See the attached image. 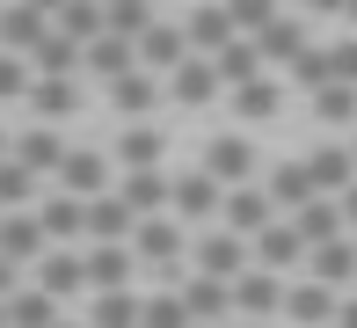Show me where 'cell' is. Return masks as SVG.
<instances>
[{
    "label": "cell",
    "mask_w": 357,
    "mask_h": 328,
    "mask_svg": "<svg viewBox=\"0 0 357 328\" xmlns=\"http://www.w3.org/2000/svg\"><path fill=\"white\" fill-rule=\"evenodd\" d=\"M278 219H284V211L270 204V190H263V183H248V190H226V211H219V226H226V234H241L248 248H255V241H263Z\"/></svg>",
    "instance_id": "3"
},
{
    "label": "cell",
    "mask_w": 357,
    "mask_h": 328,
    "mask_svg": "<svg viewBox=\"0 0 357 328\" xmlns=\"http://www.w3.org/2000/svg\"><path fill=\"white\" fill-rule=\"evenodd\" d=\"M219 95H226V80H219L212 59H190L183 73H168V103H183V110H204V103H219Z\"/></svg>",
    "instance_id": "17"
},
{
    "label": "cell",
    "mask_w": 357,
    "mask_h": 328,
    "mask_svg": "<svg viewBox=\"0 0 357 328\" xmlns=\"http://www.w3.org/2000/svg\"><path fill=\"white\" fill-rule=\"evenodd\" d=\"M29 204H37V175L0 161V211H29Z\"/></svg>",
    "instance_id": "36"
},
{
    "label": "cell",
    "mask_w": 357,
    "mask_h": 328,
    "mask_svg": "<svg viewBox=\"0 0 357 328\" xmlns=\"http://www.w3.org/2000/svg\"><path fill=\"white\" fill-rule=\"evenodd\" d=\"M160 95H168V80H153V73H146V66H139V73H124L117 88H109V103H117V110H124V117H132V124H146V110H153Z\"/></svg>",
    "instance_id": "28"
},
{
    "label": "cell",
    "mask_w": 357,
    "mask_h": 328,
    "mask_svg": "<svg viewBox=\"0 0 357 328\" xmlns=\"http://www.w3.org/2000/svg\"><path fill=\"white\" fill-rule=\"evenodd\" d=\"M291 226H299L306 255H314V248H328V241H343V234H350V219H343V204H335V197H314V204H306V211H299Z\"/></svg>",
    "instance_id": "24"
},
{
    "label": "cell",
    "mask_w": 357,
    "mask_h": 328,
    "mask_svg": "<svg viewBox=\"0 0 357 328\" xmlns=\"http://www.w3.org/2000/svg\"><path fill=\"white\" fill-rule=\"evenodd\" d=\"M29 88H37V73H29V59L0 52V103H29Z\"/></svg>",
    "instance_id": "39"
},
{
    "label": "cell",
    "mask_w": 357,
    "mask_h": 328,
    "mask_svg": "<svg viewBox=\"0 0 357 328\" xmlns=\"http://www.w3.org/2000/svg\"><path fill=\"white\" fill-rule=\"evenodd\" d=\"M350 154H357V131H350Z\"/></svg>",
    "instance_id": "46"
},
{
    "label": "cell",
    "mask_w": 357,
    "mask_h": 328,
    "mask_svg": "<svg viewBox=\"0 0 357 328\" xmlns=\"http://www.w3.org/2000/svg\"><path fill=\"white\" fill-rule=\"evenodd\" d=\"M306 175H314L321 197H335V204H343L350 183H357V154H350V139H321L314 154H306Z\"/></svg>",
    "instance_id": "4"
},
{
    "label": "cell",
    "mask_w": 357,
    "mask_h": 328,
    "mask_svg": "<svg viewBox=\"0 0 357 328\" xmlns=\"http://www.w3.org/2000/svg\"><path fill=\"white\" fill-rule=\"evenodd\" d=\"M335 328H357V292H350V299H343V321H335Z\"/></svg>",
    "instance_id": "43"
},
{
    "label": "cell",
    "mask_w": 357,
    "mask_h": 328,
    "mask_svg": "<svg viewBox=\"0 0 357 328\" xmlns=\"http://www.w3.org/2000/svg\"><path fill=\"white\" fill-rule=\"evenodd\" d=\"M190 59H197V52H190V37H183V22H153V29H146V37H139V66H146V73H153V80H168V73H183Z\"/></svg>",
    "instance_id": "6"
},
{
    "label": "cell",
    "mask_w": 357,
    "mask_h": 328,
    "mask_svg": "<svg viewBox=\"0 0 357 328\" xmlns=\"http://www.w3.org/2000/svg\"><path fill=\"white\" fill-rule=\"evenodd\" d=\"M37 226H44V241H52V248H66V241L88 234V204L59 190V197H44V204H37Z\"/></svg>",
    "instance_id": "21"
},
{
    "label": "cell",
    "mask_w": 357,
    "mask_h": 328,
    "mask_svg": "<svg viewBox=\"0 0 357 328\" xmlns=\"http://www.w3.org/2000/svg\"><path fill=\"white\" fill-rule=\"evenodd\" d=\"M0 255H8L15 270H37V262L52 255V241H44L37 211H8V219H0Z\"/></svg>",
    "instance_id": "11"
},
{
    "label": "cell",
    "mask_w": 357,
    "mask_h": 328,
    "mask_svg": "<svg viewBox=\"0 0 357 328\" xmlns=\"http://www.w3.org/2000/svg\"><path fill=\"white\" fill-rule=\"evenodd\" d=\"M124 204L139 211V219H168L175 211V175H160V168H139V175H124Z\"/></svg>",
    "instance_id": "15"
},
{
    "label": "cell",
    "mask_w": 357,
    "mask_h": 328,
    "mask_svg": "<svg viewBox=\"0 0 357 328\" xmlns=\"http://www.w3.org/2000/svg\"><path fill=\"white\" fill-rule=\"evenodd\" d=\"M139 255L132 248H88V292H132Z\"/></svg>",
    "instance_id": "26"
},
{
    "label": "cell",
    "mask_w": 357,
    "mask_h": 328,
    "mask_svg": "<svg viewBox=\"0 0 357 328\" xmlns=\"http://www.w3.org/2000/svg\"><path fill=\"white\" fill-rule=\"evenodd\" d=\"M190 262H197V277H219V285H241V277L255 270V248L241 234H226V226H204L197 248H190Z\"/></svg>",
    "instance_id": "1"
},
{
    "label": "cell",
    "mask_w": 357,
    "mask_h": 328,
    "mask_svg": "<svg viewBox=\"0 0 357 328\" xmlns=\"http://www.w3.org/2000/svg\"><path fill=\"white\" fill-rule=\"evenodd\" d=\"M328 73L335 88H357V37H328Z\"/></svg>",
    "instance_id": "40"
},
{
    "label": "cell",
    "mask_w": 357,
    "mask_h": 328,
    "mask_svg": "<svg viewBox=\"0 0 357 328\" xmlns=\"http://www.w3.org/2000/svg\"><path fill=\"white\" fill-rule=\"evenodd\" d=\"M255 270H270V277L306 270V241H299V226H291V219H278L263 241H255Z\"/></svg>",
    "instance_id": "18"
},
{
    "label": "cell",
    "mask_w": 357,
    "mask_h": 328,
    "mask_svg": "<svg viewBox=\"0 0 357 328\" xmlns=\"http://www.w3.org/2000/svg\"><path fill=\"white\" fill-rule=\"evenodd\" d=\"M124 73H139V44H124V37H102V44H88V80L117 88Z\"/></svg>",
    "instance_id": "25"
},
{
    "label": "cell",
    "mask_w": 357,
    "mask_h": 328,
    "mask_svg": "<svg viewBox=\"0 0 357 328\" xmlns=\"http://www.w3.org/2000/svg\"><path fill=\"white\" fill-rule=\"evenodd\" d=\"M291 88H306V95L335 88V73H328V44H306V52H299V66H291Z\"/></svg>",
    "instance_id": "35"
},
{
    "label": "cell",
    "mask_w": 357,
    "mask_h": 328,
    "mask_svg": "<svg viewBox=\"0 0 357 328\" xmlns=\"http://www.w3.org/2000/svg\"><path fill=\"white\" fill-rule=\"evenodd\" d=\"M8 328H59V299L52 292H37V285H22L8 299Z\"/></svg>",
    "instance_id": "33"
},
{
    "label": "cell",
    "mask_w": 357,
    "mask_h": 328,
    "mask_svg": "<svg viewBox=\"0 0 357 328\" xmlns=\"http://www.w3.org/2000/svg\"><path fill=\"white\" fill-rule=\"evenodd\" d=\"M59 190L80 197V204L109 197V154H95V146H73V154H66V168H59Z\"/></svg>",
    "instance_id": "7"
},
{
    "label": "cell",
    "mask_w": 357,
    "mask_h": 328,
    "mask_svg": "<svg viewBox=\"0 0 357 328\" xmlns=\"http://www.w3.org/2000/svg\"><path fill=\"white\" fill-rule=\"evenodd\" d=\"M59 328H73V321H59Z\"/></svg>",
    "instance_id": "47"
},
{
    "label": "cell",
    "mask_w": 357,
    "mask_h": 328,
    "mask_svg": "<svg viewBox=\"0 0 357 328\" xmlns=\"http://www.w3.org/2000/svg\"><path fill=\"white\" fill-rule=\"evenodd\" d=\"M8 154H15V139H8V131H0V161H8Z\"/></svg>",
    "instance_id": "44"
},
{
    "label": "cell",
    "mask_w": 357,
    "mask_h": 328,
    "mask_svg": "<svg viewBox=\"0 0 357 328\" xmlns=\"http://www.w3.org/2000/svg\"><path fill=\"white\" fill-rule=\"evenodd\" d=\"M160 154H168L160 124H124V139H117V161H124V175H139V168H160Z\"/></svg>",
    "instance_id": "29"
},
{
    "label": "cell",
    "mask_w": 357,
    "mask_h": 328,
    "mask_svg": "<svg viewBox=\"0 0 357 328\" xmlns=\"http://www.w3.org/2000/svg\"><path fill=\"white\" fill-rule=\"evenodd\" d=\"M314 117L328 131H357V88H321L314 95Z\"/></svg>",
    "instance_id": "34"
},
{
    "label": "cell",
    "mask_w": 357,
    "mask_h": 328,
    "mask_svg": "<svg viewBox=\"0 0 357 328\" xmlns=\"http://www.w3.org/2000/svg\"><path fill=\"white\" fill-rule=\"evenodd\" d=\"M15 292H22V285H15V262H8V255H0V306H8V299H15Z\"/></svg>",
    "instance_id": "41"
},
{
    "label": "cell",
    "mask_w": 357,
    "mask_h": 328,
    "mask_svg": "<svg viewBox=\"0 0 357 328\" xmlns=\"http://www.w3.org/2000/svg\"><path fill=\"white\" fill-rule=\"evenodd\" d=\"M263 190H270V204H278L284 219H299V211H306V204H314V197H321V190H314V175H306V161H299V154H291V161H278V168H270V183H263Z\"/></svg>",
    "instance_id": "14"
},
{
    "label": "cell",
    "mask_w": 357,
    "mask_h": 328,
    "mask_svg": "<svg viewBox=\"0 0 357 328\" xmlns=\"http://www.w3.org/2000/svg\"><path fill=\"white\" fill-rule=\"evenodd\" d=\"M0 328H8V306H0Z\"/></svg>",
    "instance_id": "45"
},
{
    "label": "cell",
    "mask_w": 357,
    "mask_h": 328,
    "mask_svg": "<svg viewBox=\"0 0 357 328\" xmlns=\"http://www.w3.org/2000/svg\"><path fill=\"white\" fill-rule=\"evenodd\" d=\"M248 44L263 52V66H284V73H291V66H299V52H306L314 37H306V22H299V15H278V22H270L263 37H248Z\"/></svg>",
    "instance_id": "20"
},
{
    "label": "cell",
    "mask_w": 357,
    "mask_h": 328,
    "mask_svg": "<svg viewBox=\"0 0 357 328\" xmlns=\"http://www.w3.org/2000/svg\"><path fill=\"white\" fill-rule=\"evenodd\" d=\"M306 277H321L328 292H343V299H350V285H357V234L328 241V248H314V255H306Z\"/></svg>",
    "instance_id": "16"
},
{
    "label": "cell",
    "mask_w": 357,
    "mask_h": 328,
    "mask_svg": "<svg viewBox=\"0 0 357 328\" xmlns=\"http://www.w3.org/2000/svg\"><path fill=\"white\" fill-rule=\"evenodd\" d=\"M212 66H219V80H226V95H241V88H255V80L270 73V66H263V52H255L248 37H241V44H226V52H219Z\"/></svg>",
    "instance_id": "27"
},
{
    "label": "cell",
    "mask_w": 357,
    "mask_h": 328,
    "mask_svg": "<svg viewBox=\"0 0 357 328\" xmlns=\"http://www.w3.org/2000/svg\"><path fill=\"white\" fill-rule=\"evenodd\" d=\"M37 292H52V299H73V292H88V255L52 248V255L37 262Z\"/></svg>",
    "instance_id": "23"
},
{
    "label": "cell",
    "mask_w": 357,
    "mask_h": 328,
    "mask_svg": "<svg viewBox=\"0 0 357 328\" xmlns=\"http://www.w3.org/2000/svg\"><path fill=\"white\" fill-rule=\"evenodd\" d=\"M219 211H226V190H219L204 168L175 175V219H219Z\"/></svg>",
    "instance_id": "22"
},
{
    "label": "cell",
    "mask_w": 357,
    "mask_h": 328,
    "mask_svg": "<svg viewBox=\"0 0 357 328\" xmlns=\"http://www.w3.org/2000/svg\"><path fill=\"white\" fill-rule=\"evenodd\" d=\"M29 110H37V124L59 131V117L80 110V80H37V88H29Z\"/></svg>",
    "instance_id": "30"
},
{
    "label": "cell",
    "mask_w": 357,
    "mask_h": 328,
    "mask_svg": "<svg viewBox=\"0 0 357 328\" xmlns=\"http://www.w3.org/2000/svg\"><path fill=\"white\" fill-rule=\"evenodd\" d=\"M153 22H160V15H153V8H139V0H117V8H109V37H124V44H139Z\"/></svg>",
    "instance_id": "37"
},
{
    "label": "cell",
    "mask_w": 357,
    "mask_h": 328,
    "mask_svg": "<svg viewBox=\"0 0 357 328\" xmlns=\"http://www.w3.org/2000/svg\"><path fill=\"white\" fill-rule=\"evenodd\" d=\"M183 306H190V321H197V328H226V314H234V285H219V277H197V270H190Z\"/></svg>",
    "instance_id": "19"
},
{
    "label": "cell",
    "mask_w": 357,
    "mask_h": 328,
    "mask_svg": "<svg viewBox=\"0 0 357 328\" xmlns=\"http://www.w3.org/2000/svg\"><path fill=\"white\" fill-rule=\"evenodd\" d=\"M139 328H197V321H190L183 292H153V299H146V321H139Z\"/></svg>",
    "instance_id": "38"
},
{
    "label": "cell",
    "mask_w": 357,
    "mask_h": 328,
    "mask_svg": "<svg viewBox=\"0 0 357 328\" xmlns=\"http://www.w3.org/2000/svg\"><path fill=\"white\" fill-rule=\"evenodd\" d=\"M284 321H299V328H335V321H343V292H328L321 277H299V285L284 292Z\"/></svg>",
    "instance_id": "5"
},
{
    "label": "cell",
    "mask_w": 357,
    "mask_h": 328,
    "mask_svg": "<svg viewBox=\"0 0 357 328\" xmlns=\"http://www.w3.org/2000/svg\"><path fill=\"white\" fill-rule=\"evenodd\" d=\"M226 103H234V117L241 124H270V117H278V110H284V88H278V80H255V88H241V95H226Z\"/></svg>",
    "instance_id": "32"
},
{
    "label": "cell",
    "mask_w": 357,
    "mask_h": 328,
    "mask_svg": "<svg viewBox=\"0 0 357 328\" xmlns=\"http://www.w3.org/2000/svg\"><path fill=\"white\" fill-rule=\"evenodd\" d=\"M284 277H270V270H248V277H241V285H234V314L241 321H270V314H284Z\"/></svg>",
    "instance_id": "13"
},
{
    "label": "cell",
    "mask_w": 357,
    "mask_h": 328,
    "mask_svg": "<svg viewBox=\"0 0 357 328\" xmlns=\"http://www.w3.org/2000/svg\"><path fill=\"white\" fill-rule=\"evenodd\" d=\"M139 321H146L139 292H95V306H88V328H139Z\"/></svg>",
    "instance_id": "31"
},
{
    "label": "cell",
    "mask_w": 357,
    "mask_h": 328,
    "mask_svg": "<svg viewBox=\"0 0 357 328\" xmlns=\"http://www.w3.org/2000/svg\"><path fill=\"white\" fill-rule=\"evenodd\" d=\"M343 219H350V234H357V183H350V197H343Z\"/></svg>",
    "instance_id": "42"
},
{
    "label": "cell",
    "mask_w": 357,
    "mask_h": 328,
    "mask_svg": "<svg viewBox=\"0 0 357 328\" xmlns=\"http://www.w3.org/2000/svg\"><path fill=\"white\" fill-rule=\"evenodd\" d=\"M44 37H52V8H0V52L37 59Z\"/></svg>",
    "instance_id": "10"
},
{
    "label": "cell",
    "mask_w": 357,
    "mask_h": 328,
    "mask_svg": "<svg viewBox=\"0 0 357 328\" xmlns=\"http://www.w3.org/2000/svg\"><path fill=\"white\" fill-rule=\"evenodd\" d=\"M183 37H190V52H197V59H219L226 44H241L234 8H190V15H183Z\"/></svg>",
    "instance_id": "12"
},
{
    "label": "cell",
    "mask_w": 357,
    "mask_h": 328,
    "mask_svg": "<svg viewBox=\"0 0 357 328\" xmlns=\"http://www.w3.org/2000/svg\"><path fill=\"white\" fill-rule=\"evenodd\" d=\"M0 219H8V211H0Z\"/></svg>",
    "instance_id": "48"
},
{
    "label": "cell",
    "mask_w": 357,
    "mask_h": 328,
    "mask_svg": "<svg viewBox=\"0 0 357 328\" xmlns=\"http://www.w3.org/2000/svg\"><path fill=\"white\" fill-rule=\"evenodd\" d=\"M132 234H139V211L124 204L117 190L88 204V241H95V248H132Z\"/></svg>",
    "instance_id": "9"
},
{
    "label": "cell",
    "mask_w": 357,
    "mask_h": 328,
    "mask_svg": "<svg viewBox=\"0 0 357 328\" xmlns=\"http://www.w3.org/2000/svg\"><path fill=\"white\" fill-rule=\"evenodd\" d=\"M204 175H212L219 190H248L255 183V139L248 131H219V139H204Z\"/></svg>",
    "instance_id": "2"
},
{
    "label": "cell",
    "mask_w": 357,
    "mask_h": 328,
    "mask_svg": "<svg viewBox=\"0 0 357 328\" xmlns=\"http://www.w3.org/2000/svg\"><path fill=\"white\" fill-rule=\"evenodd\" d=\"M66 154H73V146L66 139H59V131L52 124H29V131H15V168H29V175H59V168H66Z\"/></svg>",
    "instance_id": "8"
}]
</instances>
